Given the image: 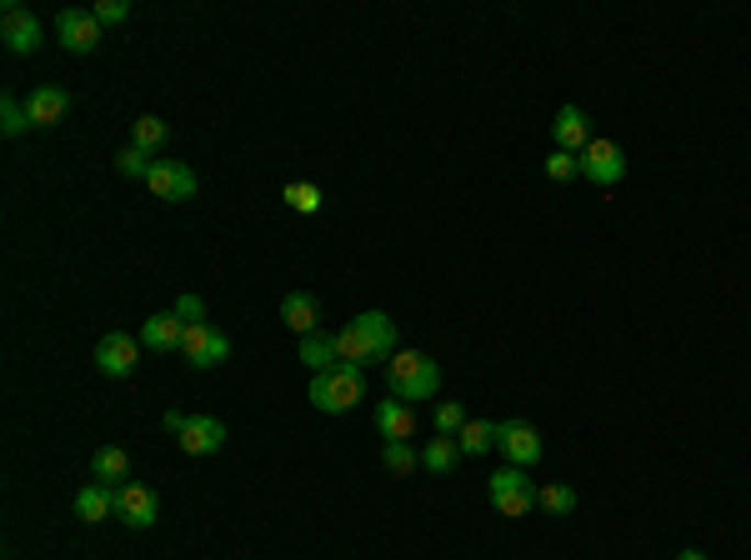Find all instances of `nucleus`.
I'll list each match as a JSON object with an SVG mask.
<instances>
[{
	"label": "nucleus",
	"mask_w": 751,
	"mask_h": 560,
	"mask_svg": "<svg viewBox=\"0 0 751 560\" xmlns=\"http://www.w3.org/2000/svg\"><path fill=\"white\" fill-rule=\"evenodd\" d=\"M115 166H121V176H136V180H146V170L156 166V160L146 156V150H136V146H125L121 156H115Z\"/></svg>",
	"instance_id": "obj_30"
},
{
	"label": "nucleus",
	"mask_w": 751,
	"mask_h": 560,
	"mask_svg": "<svg viewBox=\"0 0 751 560\" xmlns=\"http://www.w3.org/2000/svg\"><path fill=\"white\" fill-rule=\"evenodd\" d=\"M467 426V411H461V405H436V436H456V430Z\"/></svg>",
	"instance_id": "obj_32"
},
{
	"label": "nucleus",
	"mask_w": 751,
	"mask_h": 560,
	"mask_svg": "<svg viewBox=\"0 0 751 560\" xmlns=\"http://www.w3.org/2000/svg\"><path fill=\"white\" fill-rule=\"evenodd\" d=\"M330 340H336V360H341V366H375V350L366 346V336L356 331V321L341 325Z\"/></svg>",
	"instance_id": "obj_21"
},
{
	"label": "nucleus",
	"mask_w": 751,
	"mask_h": 560,
	"mask_svg": "<svg viewBox=\"0 0 751 560\" xmlns=\"http://www.w3.org/2000/svg\"><path fill=\"white\" fill-rule=\"evenodd\" d=\"M281 201L296 215H316L321 205H326V195H321V186H311V180H291V186L281 191Z\"/></svg>",
	"instance_id": "obj_27"
},
{
	"label": "nucleus",
	"mask_w": 751,
	"mask_h": 560,
	"mask_svg": "<svg viewBox=\"0 0 751 560\" xmlns=\"http://www.w3.org/2000/svg\"><path fill=\"white\" fill-rule=\"evenodd\" d=\"M166 135H171V125L160 121V115H141L136 131H131V146L146 150V156H156V150L166 146Z\"/></svg>",
	"instance_id": "obj_26"
},
{
	"label": "nucleus",
	"mask_w": 751,
	"mask_h": 560,
	"mask_svg": "<svg viewBox=\"0 0 751 560\" xmlns=\"http://www.w3.org/2000/svg\"><path fill=\"white\" fill-rule=\"evenodd\" d=\"M486 491H491V505H496L501 516L522 520L526 511H536V481L522 471V466H501V471L486 481Z\"/></svg>",
	"instance_id": "obj_3"
},
{
	"label": "nucleus",
	"mask_w": 751,
	"mask_h": 560,
	"mask_svg": "<svg viewBox=\"0 0 751 560\" xmlns=\"http://www.w3.org/2000/svg\"><path fill=\"white\" fill-rule=\"evenodd\" d=\"M91 475L101 485H125V475H131V456H125L121 446H101L91 456Z\"/></svg>",
	"instance_id": "obj_20"
},
{
	"label": "nucleus",
	"mask_w": 751,
	"mask_h": 560,
	"mask_svg": "<svg viewBox=\"0 0 751 560\" xmlns=\"http://www.w3.org/2000/svg\"><path fill=\"white\" fill-rule=\"evenodd\" d=\"M66 111H70V96L60 86H35L31 96H25V115H31V125H41V131L60 125Z\"/></svg>",
	"instance_id": "obj_13"
},
{
	"label": "nucleus",
	"mask_w": 751,
	"mask_h": 560,
	"mask_svg": "<svg viewBox=\"0 0 751 560\" xmlns=\"http://www.w3.org/2000/svg\"><path fill=\"white\" fill-rule=\"evenodd\" d=\"M281 321L296 331V336H316V325H321V305L311 301L306 291H291L281 301Z\"/></svg>",
	"instance_id": "obj_19"
},
{
	"label": "nucleus",
	"mask_w": 751,
	"mask_h": 560,
	"mask_svg": "<svg viewBox=\"0 0 751 560\" xmlns=\"http://www.w3.org/2000/svg\"><path fill=\"white\" fill-rule=\"evenodd\" d=\"M0 41H5V51H15V56H35V51H41V21L11 0V5H5V21H0Z\"/></svg>",
	"instance_id": "obj_10"
},
{
	"label": "nucleus",
	"mask_w": 751,
	"mask_h": 560,
	"mask_svg": "<svg viewBox=\"0 0 751 560\" xmlns=\"http://www.w3.org/2000/svg\"><path fill=\"white\" fill-rule=\"evenodd\" d=\"M386 385H391V395L406 405L431 401V395L441 391V366H436L431 356H422V350H396V356L386 360Z\"/></svg>",
	"instance_id": "obj_1"
},
{
	"label": "nucleus",
	"mask_w": 751,
	"mask_h": 560,
	"mask_svg": "<svg viewBox=\"0 0 751 560\" xmlns=\"http://www.w3.org/2000/svg\"><path fill=\"white\" fill-rule=\"evenodd\" d=\"M181 336H186V321L176 311H156L141 325V346L150 350H181Z\"/></svg>",
	"instance_id": "obj_17"
},
{
	"label": "nucleus",
	"mask_w": 751,
	"mask_h": 560,
	"mask_svg": "<svg viewBox=\"0 0 751 560\" xmlns=\"http://www.w3.org/2000/svg\"><path fill=\"white\" fill-rule=\"evenodd\" d=\"M456 446H461V456H486V450H496V426L491 421H467L456 430Z\"/></svg>",
	"instance_id": "obj_24"
},
{
	"label": "nucleus",
	"mask_w": 751,
	"mask_h": 560,
	"mask_svg": "<svg viewBox=\"0 0 751 560\" xmlns=\"http://www.w3.org/2000/svg\"><path fill=\"white\" fill-rule=\"evenodd\" d=\"M366 395V376L361 366H336V370H321L311 376V405L321 415H346L356 401Z\"/></svg>",
	"instance_id": "obj_2"
},
{
	"label": "nucleus",
	"mask_w": 751,
	"mask_h": 560,
	"mask_svg": "<svg viewBox=\"0 0 751 560\" xmlns=\"http://www.w3.org/2000/svg\"><path fill=\"white\" fill-rule=\"evenodd\" d=\"M226 446V426H221L216 415H191L181 430V450L186 456H216Z\"/></svg>",
	"instance_id": "obj_14"
},
{
	"label": "nucleus",
	"mask_w": 751,
	"mask_h": 560,
	"mask_svg": "<svg viewBox=\"0 0 751 560\" xmlns=\"http://www.w3.org/2000/svg\"><path fill=\"white\" fill-rule=\"evenodd\" d=\"M146 186L160 201H195V191H201V180H195V170L186 160H156L146 170Z\"/></svg>",
	"instance_id": "obj_7"
},
{
	"label": "nucleus",
	"mask_w": 751,
	"mask_h": 560,
	"mask_svg": "<svg viewBox=\"0 0 751 560\" xmlns=\"http://www.w3.org/2000/svg\"><path fill=\"white\" fill-rule=\"evenodd\" d=\"M301 360H306V370L311 376H321V370H336L341 360H336V340L330 336H301Z\"/></svg>",
	"instance_id": "obj_23"
},
{
	"label": "nucleus",
	"mask_w": 751,
	"mask_h": 560,
	"mask_svg": "<svg viewBox=\"0 0 751 560\" xmlns=\"http://www.w3.org/2000/svg\"><path fill=\"white\" fill-rule=\"evenodd\" d=\"M56 31H60V45H66L70 56H91L96 45H101V31H105V25L96 21L91 11H76V5H70V11L56 15Z\"/></svg>",
	"instance_id": "obj_9"
},
{
	"label": "nucleus",
	"mask_w": 751,
	"mask_h": 560,
	"mask_svg": "<svg viewBox=\"0 0 751 560\" xmlns=\"http://www.w3.org/2000/svg\"><path fill=\"white\" fill-rule=\"evenodd\" d=\"M25 125H31V115H25V101H15V96H0V131L11 135H25Z\"/></svg>",
	"instance_id": "obj_29"
},
{
	"label": "nucleus",
	"mask_w": 751,
	"mask_h": 560,
	"mask_svg": "<svg viewBox=\"0 0 751 560\" xmlns=\"http://www.w3.org/2000/svg\"><path fill=\"white\" fill-rule=\"evenodd\" d=\"M136 360H141V340L125 336V331H111V336H101V346H96V370L111 376V381H125V376L136 370Z\"/></svg>",
	"instance_id": "obj_8"
},
{
	"label": "nucleus",
	"mask_w": 751,
	"mask_h": 560,
	"mask_svg": "<svg viewBox=\"0 0 751 560\" xmlns=\"http://www.w3.org/2000/svg\"><path fill=\"white\" fill-rule=\"evenodd\" d=\"M375 430L386 440H411V430H416V411H411L406 401H396V395H386V401L375 405Z\"/></svg>",
	"instance_id": "obj_18"
},
{
	"label": "nucleus",
	"mask_w": 751,
	"mask_h": 560,
	"mask_svg": "<svg viewBox=\"0 0 751 560\" xmlns=\"http://www.w3.org/2000/svg\"><path fill=\"white\" fill-rule=\"evenodd\" d=\"M115 516L125 520L131 530H150L160 516V501L150 485H121V501H115Z\"/></svg>",
	"instance_id": "obj_11"
},
{
	"label": "nucleus",
	"mask_w": 751,
	"mask_h": 560,
	"mask_svg": "<svg viewBox=\"0 0 751 560\" xmlns=\"http://www.w3.org/2000/svg\"><path fill=\"white\" fill-rule=\"evenodd\" d=\"M576 166L592 186H616V180L626 176V150L616 146V141H606V135H592V146L576 156Z\"/></svg>",
	"instance_id": "obj_4"
},
{
	"label": "nucleus",
	"mask_w": 751,
	"mask_h": 560,
	"mask_svg": "<svg viewBox=\"0 0 751 560\" xmlns=\"http://www.w3.org/2000/svg\"><path fill=\"white\" fill-rule=\"evenodd\" d=\"M181 356L191 360L195 370H211V366H221V360L231 356V340H226V331H216L211 321L186 325V336H181Z\"/></svg>",
	"instance_id": "obj_5"
},
{
	"label": "nucleus",
	"mask_w": 751,
	"mask_h": 560,
	"mask_svg": "<svg viewBox=\"0 0 751 560\" xmlns=\"http://www.w3.org/2000/svg\"><path fill=\"white\" fill-rule=\"evenodd\" d=\"M115 501H121V485L91 481L86 491L76 495V520H86V526H101V520L115 516Z\"/></svg>",
	"instance_id": "obj_16"
},
{
	"label": "nucleus",
	"mask_w": 751,
	"mask_h": 560,
	"mask_svg": "<svg viewBox=\"0 0 751 560\" xmlns=\"http://www.w3.org/2000/svg\"><path fill=\"white\" fill-rule=\"evenodd\" d=\"M536 505H541L547 516H571V511H576V491H571L567 481H547V485H536Z\"/></svg>",
	"instance_id": "obj_25"
},
{
	"label": "nucleus",
	"mask_w": 751,
	"mask_h": 560,
	"mask_svg": "<svg viewBox=\"0 0 751 560\" xmlns=\"http://www.w3.org/2000/svg\"><path fill=\"white\" fill-rule=\"evenodd\" d=\"M176 315H181L186 325H201V321H205V305H201V295H191V291H186L181 301H176Z\"/></svg>",
	"instance_id": "obj_34"
},
{
	"label": "nucleus",
	"mask_w": 751,
	"mask_h": 560,
	"mask_svg": "<svg viewBox=\"0 0 751 560\" xmlns=\"http://www.w3.org/2000/svg\"><path fill=\"white\" fill-rule=\"evenodd\" d=\"M571 176H581L576 156H571V150H557V146H551V156H547V180H571Z\"/></svg>",
	"instance_id": "obj_31"
},
{
	"label": "nucleus",
	"mask_w": 751,
	"mask_h": 560,
	"mask_svg": "<svg viewBox=\"0 0 751 560\" xmlns=\"http://www.w3.org/2000/svg\"><path fill=\"white\" fill-rule=\"evenodd\" d=\"M381 460H386L391 475H411L416 466H422V450L411 446V440H386V446H381Z\"/></svg>",
	"instance_id": "obj_28"
},
{
	"label": "nucleus",
	"mask_w": 751,
	"mask_h": 560,
	"mask_svg": "<svg viewBox=\"0 0 751 560\" xmlns=\"http://www.w3.org/2000/svg\"><path fill=\"white\" fill-rule=\"evenodd\" d=\"M356 331L366 336V346L375 350V360H381V366L396 356V321H391L386 311H361V315H356Z\"/></svg>",
	"instance_id": "obj_15"
},
{
	"label": "nucleus",
	"mask_w": 751,
	"mask_h": 560,
	"mask_svg": "<svg viewBox=\"0 0 751 560\" xmlns=\"http://www.w3.org/2000/svg\"><path fill=\"white\" fill-rule=\"evenodd\" d=\"M496 450L506 456V466H536L541 460V430L531 421H501L496 426Z\"/></svg>",
	"instance_id": "obj_6"
},
{
	"label": "nucleus",
	"mask_w": 751,
	"mask_h": 560,
	"mask_svg": "<svg viewBox=\"0 0 751 560\" xmlns=\"http://www.w3.org/2000/svg\"><path fill=\"white\" fill-rule=\"evenodd\" d=\"M551 141H557V150L581 156V150L592 146V121H586V111H581V105H561L557 121H551Z\"/></svg>",
	"instance_id": "obj_12"
},
{
	"label": "nucleus",
	"mask_w": 751,
	"mask_h": 560,
	"mask_svg": "<svg viewBox=\"0 0 751 560\" xmlns=\"http://www.w3.org/2000/svg\"><path fill=\"white\" fill-rule=\"evenodd\" d=\"M676 560H706V556H702V550H682V556H676Z\"/></svg>",
	"instance_id": "obj_35"
},
{
	"label": "nucleus",
	"mask_w": 751,
	"mask_h": 560,
	"mask_svg": "<svg viewBox=\"0 0 751 560\" xmlns=\"http://www.w3.org/2000/svg\"><path fill=\"white\" fill-rule=\"evenodd\" d=\"M456 460H461V446H456V436H431V446H422V466L431 475H451Z\"/></svg>",
	"instance_id": "obj_22"
},
{
	"label": "nucleus",
	"mask_w": 751,
	"mask_h": 560,
	"mask_svg": "<svg viewBox=\"0 0 751 560\" xmlns=\"http://www.w3.org/2000/svg\"><path fill=\"white\" fill-rule=\"evenodd\" d=\"M91 15H96L101 25H121L125 15H131V0H96Z\"/></svg>",
	"instance_id": "obj_33"
}]
</instances>
